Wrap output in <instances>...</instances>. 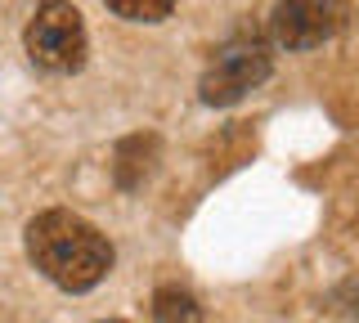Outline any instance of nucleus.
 <instances>
[{"label":"nucleus","mask_w":359,"mask_h":323,"mask_svg":"<svg viewBox=\"0 0 359 323\" xmlns=\"http://www.w3.org/2000/svg\"><path fill=\"white\" fill-rule=\"evenodd\" d=\"M27 256L63 292H90L112 270V242L90 220L63 207H50L27 220Z\"/></svg>","instance_id":"obj_1"},{"label":"nucleus","mask_w":359,"mask_h":323,"mask_svg":"<svg viewBox=\"0 0 359 323\" xmlns=\"http://www.w3.org/2000/svg\"><path fill=\"white\" fill-rule=\"evenodd\" d=\"M351 23L346 0H278L269 14V41L283 50H314L341 36Z\"/></svg>","instance_id":"obj_4"},{"label":"nucleus","mask_w":359,"mask_h":323,"mask_svg":"<svg viewBox=\"0 0 359 323\" xmlns=\"http://www.w3.org/2000/svg\"><path fill=\"white\" fill-rule=\"evenodd\" d=\"M104 5L126 23H162V18H171L175 0H104Z\"/></svg>","instance_id":"obj_7"},{"label":"nucleus","mask_w":359,"mask_h":323,"mask_svg":"<svg viewBox=\"0 0 359 323\" xmlns=\"http://www.w3.org/2000/svg\"><path fill=\"white\" fill-rule=\"evenodd\" d=\"M153 319L157 323H207L194 292H184V287H175V283H166V287L153 292Z\"/></svg>","instance_id":"obj_6"},{"label":"nucleus","mask_w":359,"mask_h":323,"mask_svg":"<svg viewBox=\"0 0 359 323\" xmlns=\"http://www.w3.org/2000/svg\"><path fill=\"white\" fill-rule=\"evenodd\" d=\"M153 158H157V139L153 135H130L117 144V162H112V175H117L121 188H140L153 171Z\"/></svg>","instance_id":"obj_5"},{"label":"nucleus","mask_w":359,"mask_h":323,"mask_svg":"<svg viewBox=\"0 0 359 323\" xmlns=\"http://www.w3.org/2000/svg\"><path fill=\"white\" fill-rule=\"evenodd\" d=\"M22 46H27L32 63L45 72H81L86 68V23L81 14H76L72 0H41L36 14H32L27 32H22Z\"/></svg>","instance_id":"obj_2"},{"label":"nucleus","mask_w":359,"mask_h":323,"mask_svg":"<svg viewBox=\"0 0 359 323\" xmlns=\"http://www.w3.org/2000/svg\"><path fill=\"white\" fill-rule=\"evenodd\" d=\"M269 68H274V54H269V46L261 36H233L207 63V72L198 81V95L207 108H229L247 90H256L269 76Z\"/></svg>","instance_id":"obj_3"},{"label":"nucleus","mask_w":359,"mask_h":323,"mask_svg":"<svg viewBox=\"0 0 359 323\" xmlns=\"http://www.w3.org/2000/svg\"><path fill=\"white\" fill-rule=\"evenodd\" d=\"M104 323H126V319H104Z\"/></svg>","instance_id":"obj_9"},{"label":"nucleus","mask_w":359,"mask_h":323,"mask_svg":"<svg viewBox=\"0 0 359 323\" xmlns=\"http://www.w3.org/2000/svg\"><path fill=\"white\" fill-rule=\"evenodd\" d=\"M337 305H341V315H346V319H355V323H359V283H346L341 292H337Z\"/></svg>","instance_id":"obj_8"}]
</instances>
